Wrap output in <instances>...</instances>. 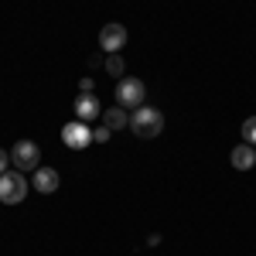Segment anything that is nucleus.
<instances>
[{"instance_id":"nucleus-8","label":"nucleus","mask_w":256,"mask_h":256,"mask_svg":"<svg viewBox=\"0 0 256 256\" xmlns=\"http://www.w3.org/2000/svg\"><path fill=\"white\" fill-rule=\"evenodd\" d=\"M34 188H38L41 195H52V192H58V184H62V178L55 168H38L34 171V181H31Z\"/></svg>"},{"instance_id":"nucleus-4","label":"nucleus","mask_w":256,"mask_h":256,"mask_svg":"<svg viewBox=\"0 0 256 256\" xmlns=\"http://www.w3.org/2000/svg\"><path fill=\"white\" fill-rule=\"evenodd\" d=\"M144 99H147V89H144L140 79H120L116 82V106L137 110V106H144Z\"/></svg>"},{"instance_id":"nucleus-3","label":"nucleus","mask_w":256,"mask_h":256,"mask_svg":"<svg viewBox=\"0 0 256 256\" xmlns=\"http://www.w3.org/2000/svg\"><path fill=\"white\" fill-rule=\"evenodd\" d=\"M41 150L34 140H18L14 144V150H10V164L18 168V171H38L41 164Z\"/></svg>"},{"instance_id":"nucleus-9","label":"nucleus","mask_w":256,"mask_h":256,"mask_svg":"<svg viewBox=\"0 0 256 256\" xmlns=\"http://www.w3.org/2000/svg\"><path fill=\"white\" fill-rule=\"evenodd\" d=\"M229 160H232V168L236 171H250L256 164V147H250V144H239L236 150L229 154Z\"/></svg>"},{"instance_id":"nucleus-11","label":"nucleus","mask_w":256,"mask_h":256,"mask_svg":"<svg viewBox=\"0 0 256 256\" xmlns=\"http://www.w3.org/2000/svg\"><path fill=\"white\" fill-rule=\"evenodd\" d=\"M242 144L256 147V116H250L246 123H242Z\"/></svg>"},{"instance_id":"nucleus-10","label":"nucleus","mask_w":256,"mask_h":256,"mask_svg":"<svg viewBox=\"0 0 256 256\" xmlns=\"http://www.w3.org/2000/svg\"><path fill=\"white\" fill-rule=\"evenodd\" d=\"M126 123H130V116H126L123 106H110V110L102 113V126H110V130H123Z\"/></svg>"},{"instance_id":"nucleus-13","label":"nucleus","mask_w":256,"mask_h":256,"mask_svg":"<svg viewBox=\"0 0 256 256\" xmlns=\"http://www.w3.org/2000/svg\"><path fill=\"white\" fill-rule=\"evenodd\" d=\"M110 137H113V130H110V126H96V130H92V144H106Z\"/></svg>"},{"instance_id":"nucleus-1","label":"nucleus","mask_w":256,"mask_h":256,"mask_svg":"<svg viewBox=\"0 0 256 256\" xmlns=\"http://www.w3.org/2000/svg\"><path fill=\"white\" fill-rule=\"evenodd\" d=\"M130 126H134V134H137V137L154 140L160 130H164V113L144 102V106H137V110H134V116H130Z\"/></svg>"},{"instance_id":"nucleus-12","label":"nucleus","mask_w":256,"mask_h":256,"mask_svg":"<svg viewBox=\"0 0 256 256\" xmlns=\"http://www.w3.org/2000/svg\"><path fill=\"white\" fill-rule=\"evenodd\" d=\"M106 72H110V76H123V58H120V55H110V58H106Z\"/></svg>"},{"instance_id":"nucleus-6","label":"nucleus","mask_w":256,"mask_h":256,"mask_svg":"<svg viewBox=\"0 0 256 256\" xmlns=\"http://www.w3.org/2000/svg\"><path fill=\"white\" fill-rule=\"evenodd\" d=\"M62 140H65V147H68V150H86V147L92 144V130H89L82 120H76V123H65Z\"/></svg>"},{"instance_id":"nucleus-14","label":"nucleus","mask_w":256,"mask_h":256,"mask_svg":"<svg viewBox=\"0 0 256 256\" xmlns=\"http://www.w3.org/2000/svg\"><path fill=\"white\" fill-rule=\"evenodd\" d=\"M7 168H10V154H7V150H4V147H0V174H4V171H7Z\"/></svg>"},{"instance_id":"nucleus-2","label":"nucleus","mask_w":256,"mask_h":256,"mask_svg":"<svg viewBox=\"0 0 256 256\" xmlns=\"http://www.w3.org/2000/svg\"><path fill=\"white\" fill-rule=\"evenodd\" d=\"M28 188H31V184H28V178L20 174L18 168L0 174V202H4V205H18V202H24V198H28Z\"/></svg>"},{"instance_id":"nucleus-7","label":"nucleus","mask_w":256,"mask_h":256,"mask_svg":"<svg viewBox=\"0 0 256 256\" xmlns=\"http://www.w3.org/2000/svg\"><path fill=\"white\" fill-rule=\"evenodd\" d=\"M76 116H79L82 123H89V120L102 116V106H99V99L92 96V92H82V96L76 99Z\"/></svg>"},{"instance_id":"nucleus-5","label":"nucleus","mask_w":256,"mask_h":256,"mask_svg":"<svg viewBox=\"0 0 256 256\" xmlns=\"http://www.w3.org/2000/svg\"><path fill=\"white\" fill-rule=\"evenodd\" d=\"M126 44V28L123 24H102V31H99V48L106 52V55H120V48Z\"/></svg>"}]
</instances>
